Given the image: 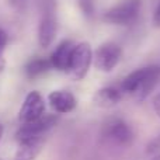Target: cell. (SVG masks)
Wrapping results in <instances>:
<instances>
[{
  "mask_svg": "<svg viewBox=\"0 0 160 160\" xmlns=\"http://www.w3.org/2000/svg\"><path fill=\"white\" fill-rule=\"evenodd\" d=\"M75 49V42L73 41H66L61 42L56 47V49L52 52L49 56V62L52 69H56L59 72H66L70 63V58H72V52Z\"/></svg>",
  "mask_w": 160,
  "mask_h": 160,
  "instance_id": "cell-10",
  "label": "cell"
},
{
  "mask_svg": "<svg viewBox=\"0 0 160 160\" xmlns=\"http://www.w3.org/2000/svg\"><path fill=\"white\" fill-rule=\"evenodd\" d=\"M56 118L55 115H44L39 119L32 122H28V124H21L18 127L16 132V138L17 141L20 139H27V138H39V136H45V133L51 129V128L55 127Z\"/></svg>",
  "mask_w": 160,
  "mask_h": 160,
  "instance_id": "cell-8",
  "label": "cell"
},
{
  "mask_svg": "<svg viewBox=\"0 0 160 160\" xmlns=\"http://www.w3.org/2000/svg\"><path fill=\"white\" fill-rule=\"evenodd\" d=\"M0 160H4V159H0ZM14 160H16V159H14Z\"/></svg>",
  "mask_w": 160,
  "mask_h": 160,
  "instance_id": "cell-23",
  "label": "cell"
},
{
  "mask_svg": "<svg viewBox=\"0 0 160 160\" xmlns=\"http://www.w3.org/2000/svg\"><path fill=\"white\" fill-rule=\"evenodd\" d=\"M152 160H160V155H159V156H156V158H155V159H152Z\"/></svg>",
  "mask_w": 160,
  "mask_h": 160,
  "instance_id": "cell-22",
  "label": "cell"
},
{
  "mask_svg": "<svg viewBox=\"0 0 160 160\" xmlns=\"http://www.w3.org/2000/svg\"><path fill=\"white\" fill-rule=\"evenodd\" d=\"M160 79V68L156 65L133 70L121 83V91L132 96L138 101H143L156 87Z\"/></svg>",
  "mask_w": 160,
  "mask_h": 160,
  "instance_id": "cell-1",
  "label": "cell"
},
{
  "mask_svg": "<svg viewBox=\"0 0 160 160\" xmlns=\"http://www.w3.org/2000/svg\"><path fill=\"white\" fill-rule=\"evenodd\" d=\"M7 44H8V35H7V32L0 27V52H3V51L6 49Z\"/></svg>",
  "mask_w": 160,
  "mask_h": 160,
  "instance_id": "cell-16",
  "label": "cell"
},
{
  "mask_svg": "<svg viewBox=\"0 0 160 160\" xmlns=\"http://www.w3.org/2000/svg\"><path fill=\"white\" fill-rule=\"evenodd\" d=\"M122 56V49L115 42H105L96 49L93 56L94 66L100 72L108 73L119 63Z\"/></svg>",
  "mask_w": 160,
  "mask_h": 160,
  "instance_id": "cell-6",
  "label": "cell"
},
{
  "mask_svg": "<svg viewBox=\"0 0 160 160\" xmlns=\"http://www.w3.org/2000/svg\"><path fill=\"white\" fill-rule=\"evenodd\" d=\"M45 115V102L38 91H31L24 98L21 108L18 111V121L21 124H28L39 119Z\"/></svg>",
  "mask_w": 160,
  "mask_h": 160,
  "instance_id": "cell-7",
  "label": "cell"
},
{
  "mask_svg": "<svg viewBox=\"0 0 160 160\" xmlns=\"http://www.w3.org/2000/svg\"><path fill=\"white\" fill-rule=\"evenodd\" d=\"M141 11V0H119L108 8L102 20L112 25H131L136 21Z\"/></svg>",
  "mask_w": 160,
  "mask_h": 160,
  "instance_id": "cell-4",
  "label": "cell"
},
{
  "mask_svg": "<svg viewBox=\"0 0 160 160\" xmlns=\"http://www.w3.org/2000/svg\"><path fill=\"white\" fill-rule=\"evenodd\" d=\"M4 65H6V61L3 58V52H0V72L4 69Z\"/></svg>",
  "mask_w": 160,
  "mask_h": 160,
  "instance_id": "cell-20",
  "label": "cell"
},
{
  "mask_svg": "<svg viewBox=\"0 0 160 160\" xmlns=\"http://www.w3.org/2000/svg\"><path fill=\"white\" fill-rule=\"evenodd\" d=\"M159 149H160V135L156 136V138L153 139L149 145H148L146 152L148 153H153V152H156V150H159Z\"/></svg>",
  "mask_w": 160,
  "mask_h": 160,
  "instance_id": "cell-17",
  "label": "cell"
},
{
  "mask_svg": "<svg viewBox=\"0 0 160 160\" xmlns=\"http://www.w3.org/2000/svg\"><path fill=\"white\" fill-rule=\"evenodd\" d=\"M6 2L10 4L11 8H14L17 11H22L27 6V0H6Z\"/></svg>",
  "mask_w": 160,
  "mask_h": 160,
  "instance_id": "cell-15",
  "label": "cell"
},
{
  "mask_svg": "<svg viewBox=\"0 0 160 160\" xmlns=\"http://www.w3.org/2000/svg\"><path fill=\"white\" fill-rule=\"evenodd\" d=\"M153 108H155L156 114H158V117L160 118V94L159 96H156L155 100H153Z\"/></svg>",
  "mask_w": 160,
  "mask_h": 160,
  "instance_id": "cell-19",
  "label": "cell"
},
{
  "mask_svg": "<svg viewBox=\"0 0 160 160\" xmlns=\"http://www.w3.org/2000/svg\"><path fill=\"white\" fill-rule=\"evenodd\" d=\"M3 133H4V127L0 124V141H2V138H3Z\"/></svg>",
  "mask_w": 160,
  "mask_h": 160,
  "instance_id": "cell-21",
  "label": "cell"
},
{
  "mask_svg": "<svg viewBox=\"0 0 160 160\" xmlns=\"http://www.w3.org/2000/svg\"><path fill=\"white\" fill-rule=\"evenodd\" d=\"M101 138L115 146L127 148L133 141V131L122 118L110 117L101 125Z\"/></svg>",
  "mask_w": 160,
  "mask_h": 160,
  "instance_id": "cell-3",
  "label": "cell"
},
{
  "mask_svg": "<svg viewBox=\"0 0 160 160\" xmlns=\"http://www.w3.org/2000/svg\"><path fill=\"white\" fill-rule=\"evenodd\" d=\"M48 102L51 108L58 114L72 112L78 105V100L70 91L66 90H55L48 96Z\"/></svg>",
  "mask_w": 160,
  "mask_h": 160,
  "instance_id": "cell-9",
  "label": "cell"
},
{
  "mask_svg": "<svg viewBox=\"0 0 160 160\" xmlns=\"http://www.w3.org/2000/svg\"><path fill=\"white\" fill-rule=\"evenodd\" d=\"M122 91L121 88L117 87H102L100 90H97V93L93 97V102L100 108H111L114 105L119 104V101L122 100Z\"/></svg>",
  "mask_w": 160,
  "mask_h": 160,
  "instance_id": "cell-12",
  "label": "cell"
},
{
  "mask_svg": "<svg viewBox=\"0 0 160 160\" xmlns=\"http://www.w3.org/2000/svg\"><path fill=\"white\" fill-rule=\"evenodd\" d=\"M78 3L84 17L91 18L94 16V0H78Z\"/></svg>",
  "mask_w": 160,
  "mask_h": 160,
  "instance_id": "cell-14",
  "label": "cell"
},
{
  "mask_svg": "<svg viewBox=\"0 0 160 160\" xmlns=\"http://www.w3.org/2000/svg\"><path fill=\"white\" fill-rule=\"evenodd\" d=\"M39 6V24L38 42L42 48H48L53 42L58 31L56 21V3L55 0H38Z\"/></svg>",
  "mask_w": 160,
  "mask_h": 160,
  "instance_id": "cell-2",
  "label": "cell"
},
{
  "mask_svg": "<svg viewBox=\"0 0 160 160\" xmlns=\"http://www.w3.org/2000/svg\"><path fill=\"white\" fill-rule=\"evenodd\" d=\"M16 152V160H34L39 155L45 143V136L20 139Z\"/></svg>",
  "mask_w": 160,
  "mask_h": 160,
  "instance_id": "cell-11",
  "label": "cell"
},
{
  "mask_svg": "<svg viewBox=\"0 0 160 160\" xmlns=\"http://www.w3.org/2000/svg\"><path fill=\"white\" fill-rule=\"evenodd\" d=\"M52 69L51 66L49 58H41V56H35L31 61L27 62V65L24 66V75L28 79H37L39 76L45 75L48 70Z\"/></svg>",
  "mask_w": 160,
  "mask_h": 160,
  "instance_id": "cell-13",
  "label": "cell"
},
{
  "mask_svg": "<svg viewBox=\"0 0 160 160\" xmlns=\"http://www.w3.org/2000/svg\"><path fill=\"white\" fill-rule=\"evenodd\" d=\"M91 62H93V52H91L90 44L88 42H80V44L75 45L66 73L75 82L83 80L87 75L88 69H90Z\"/></svg>",
  "mask_w": 160,
  "mask_h": 160,
  "instance_id": "cell-5",
  "label": "cell"
},
{
  "mask_svg": "<svg viewBox=\"0 0 160 160\" xmlns=\"http://www.w3.org/2000/svg\"><path fill=\"white\" fill-rule=\"evenodd\" d=\"M153 24L156 27H160V3L158 4V7H156L155 14H153Z\"/></svg>",
  "mask_w": 160,
  "mask_h": 160,
  "instance_id": "cell-18",
  "label": "cell"
}]
</instances>
